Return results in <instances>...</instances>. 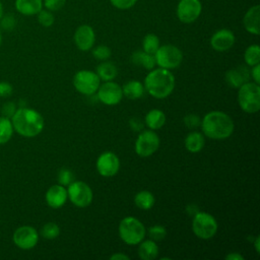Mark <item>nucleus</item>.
Here are the masks:
<instances>
[{
	"label": "nucleus",
	"instance_id": "obj_1",
	"mask_svg": "<svg viewBox=\"0 0 260 260\" xmlns=\"http://www.w3.org/2000/svg\"><path fill=\"white\" fill-rule=\"evenodd\" d=\"M200 125L204 135L214 140L229 138L235 128L232 118L221 111H211L207 113Z\"/></svg>",
	"mask_w": 260,
	"mask_h": 260
},
{
	"label": "nucleus",
	"instance_id": "obj_2",
	"mask_svg": "<svg viewBox=\"0 0 260 260\" xmlns=\"http://www.w3.org/2000/svg\"><path fill=\"white\" fill-rule=\"evenodd\" d=\"M13 130L24 137H35L44 128V119L36 110L20 108L11 118Z\"/></svg>",
	"mask_w": 260,
	"mask_h": 260
},
{
	"label": "nucleus",
	"instance_id": "obj_3",
	"mask_svg": "<svg viewBox=\"0 0 260 260\" xmlns=\"http://www.w3.org/2000/svg\"><path fill=\"white\" fill-rule=\"evenodd\" d=\"M175 87V77L170 70L157 68L151 70L144 79V88L155 99L169 96Z\"/></svg>",
	"mask_w": 260,
	"mask_h": 260
},
{
	"label": "nucleus",
	"instance_id": "obj_4",
	"mask_svg": "<svg viewBox=\"0 0 260 260\" xmlns=\"http://www.w3.org/2000/svg\"><path fill=\"white\" fill-rule=\"evenodd\" d=\"M118 231L121 240L131 246L138 245L146 233L143 223L134 216L124 217L119 223Z\"/></svg>",
	"mask_w": 260,
	"mask_h": 260
},
{
	"label": "nucleus",
	"instance_id": "obj_5",
	"mask_svg": "<svg viewBox=\"0 0 260 260\" xmlns=\"http://www.w3.org/2000/svg\"><path fill=\"white\" fill-rule=\"evenodd\" d=\"M238 102L240 108L249 114L257 113L260 109V86L255 82H245L239 87Z\"/></svg>",
	"mask_w": 260,
	"mask_h": 260
},
{
	"label": "nucleus",
	"instance_id": "obj_6",
	"mask_svg": "<svg viewBox=\"0 0 260 260\" xmlns=\"http://www.w3.org/2000/svg\"><path fill=\"white\" fill-rule=\"evenodd\" d=\"M192 231L197 238L208 240L216 234L217 222L211 214L198 211L194 214L192 220Z\"/></svg>",
	"mask_w": 260,
	"mask_h": 260
},
{
	"label": "nucleus",
	"instance_id": "obj_7",
	"mask_svg": "<svg viewBox=\"0 0 260 260\" xmlns=\"http://www.w3.org/2000/svg\"><path fill=\"white\" fill-rule=\"evenodd\" d=\"M155 64L160 68L168 70L175 69L180 66L183 60V54L181 50L174 45L159 46L154 54Z\"/></svg>",
	"mask_w": 260,
	"mask_h": 260
},
{
	"label": "nucleus",
	"instance_id": "obj_8",
	"mask_svg": "<svg viewBox=\"0 0 260 260\" xmlns=\"http://www.w3.org/2000/svg\"><path fill=\"white\" fill-rule=\"evenodd\" d=\"M101 83L98 74L90 70H80L73 77V85L75 89L85 95H91L96 92Z\"/></svg>",
	"mask_w": 260,
	"mask_h": 260
},
{
	"label": "nucleus",
	"instance_id": "obj_9",
	"mask_svg": "<svg viewBox=\"0 0 260 260\" xmlns=\"http://www.w3.org/2000/svg\"><path fill=\"white\" fill-rule=\"evenodd\" d=\"M67 195L69 200L77 207H86L92 201L91 188L82 181H73L68 185Z\"/></svg>",
	"mask_w": 260,
	"mask_h": 260
},
{
	"label": "nucleus",
	"instance_id": "obj_10",
	"mask_svg": "<svg viewBox=\"0 0 260 260\" xmlns=\"http://www.w3.org/2000/svg\"><path fill=\"white\" fill-rule=\"evenodd\" d=\"M159 146V137L151 129L143 130L135 141V152L141 157L152 155Z\"/></svg>",
	"mask_w": 260,
	"mask_h": 260
},
{
	"label": "nucleus",
	"instance_id": "obj_11",
	"mask_svg": "<svg viewBox=\"0 0 260 260\" xmlns=\"http://www.w3.org/2000/svg\"><path fill=\"white\" fill-rule=\"evenodd\" d=\"M201 11L200 0H180L176 8L177 17L184 23L194 22L200 16Z\"/></svg>",
	"mask_w": 260,
	"mask_h": 260
},
{
	"label": "nucleus",
	"instance_id": "obj_12",
	"mask_svg": "<svg viewBox=\"0 0 260 260\" xmlns=\"http://www.w3.org/2000/svg\"><path fill=\"white\" fill-rule=\"evenodd\" d=\"M99 100L107 106H115L119 104L123 96L122 87L112 80L105 81L98 88Z\"/></svg>",
	"mask_w": 260,
	"mask_h": 260
},
{
	"label": "nucleus",
	"instance_id": "obj_13",
	"mask_svg": "<svg viewBox=\"0 0 260 260\" xmlns=\"http://www.w3.org/2000/svg\"><path fill=\"white\" fill-rule=\"evenodd\" d=\"M39 241V235L35 228L30 225H22L16 229L13 234L14 244L23 250L34 248Z\"/></svg>",
	"mask_w": 260,
	"mask_h": 260
},
{
	"label": "nucleus",
	"instance_id": "obj_14",
	"mask_svg": "<svg viewBox=\"0 0 260 260\" xmlns=\"http://www.w3.org/2000/svg\"><path fill=\"white\" fill-rule=\"evenodd\" d=\"M120 169V159L112 151L103 152L96 159V170L103 177H113Z\"/></svg>",
	"mask_w": 260,
	"mask_h": 260
},
{
	"label": "nucleus",
	"instance_id": "obj_15",
	"mask_svg": "<svg viewBox=\"0 0 260 260\" xmlns=\"http://www.w3.org/2000/svg\"><path fill=\"white\" fill-rule=\"evenodd\" d=\"M95 41L93 28L88 24L78 26L74 32V43L80 51H88L92 48Z\"/></svg>",
	"mask_w": 260,
	"mask_h": 260
},
{
	"label": "nucleus",
	"instance_id": "obj_16",
	"mask_svg": "<svg viewBox=\"0 0 260 260\" xmlns=\"http://www.w3.org/2000/svg\"><path fill=\"white\" fill-rule=\"evenodd\" d=\"M235 41L236 38L232 30L228 28H221L212 35L210 39V45L213 50L217 52H224L234 46Z\"/></svg>",
	"mask_w": 260,
	"mask_h": 260
},
{
	"label": "nucleus",
	"instance_id": "obj_17",
	"mask_svg": "<svg viewBox=\"0 0 260 260\" xmlns=\"http://www.w3.org/2000/svg\"><path fill=\"white\" fill-rule=\"evenodd\" d=\"M68 198L67 190L62 185L51 186L46 193L47 204L52 208L62 207Z\"/></svg>",
	"mask_w": 260,
	"mask_h": 260
},
{
	"label": "nucleus",
	"instance_id": "obj_18",
	"mask_svg": "<svg viewBox=\"0 0 260 260\" xmlns=\"http://www.w3.org/2000/svg\"><path fill=\"white\" fill-rule=\"evenodd\" d=\"M260 6L254 5L250 7L244 15L243 24L245 29L255 36L260 34Z\"/></svg>",
	"mask_w": 260,
	"mask_h": 260
},
{
	"label": "nucleus",
	"instance_id": "obj_19",
	"mask_svg": "<svg viewBox=\"0 0 260 260\" xmlns=\"http://www.w3.org/2000/svg\"><path fill=\"white\" fill-rule=\"evenodd\" d=\"M249 80V71L246 67H238L226 71L225 81L226 83L235 88H239L243 83Z\"/></svg>",
	"mask_w": 260,
	"mask_h": 260
},
{
	"label": "nucleus",
	"instance_id": "obj_20",
	"mask_svg": "<svg viewBox=\"0 0 260 260\" xmlns=\"http://www.w3.org/2000/svg\"><path fill=\"white\" fill-rule=\"evenodd\" d=\"M43 7V0H15V8L23 15L38 14Z\"/></svg>",
	"mask_w": 260,
	"mask_h": 260
},
{
	"label": "nucleus",
	"instance_id": "obj_21",
	"mask_svg": "<svg viewBox=\"0 0 260 260\" xmlns=\"http://www.w3.org/2000/svg\"><path fill=\"white\" fill-rule=\"evenodd\" d=\"M138 247V256L142 260H153L158 255V247L155 244V241L149 239L141 241Z\"/></svg>",
	"mask_w": 260,
	"mask_h": 260
},
{
	"label": "nucleus",
	"instance_id": "obj_22",
	"mask_svg": "<svg viewBox=\"0 0 260 260\" xmlns=\"http://www.w3.org/2000/svg\"><path fill=\"white\" fill-rule=\"evenodd\" d=\"M204 143H205L204 136L202 135V133L197 132V131L190 132L185 138L186 149L193 153L199 152L203 148Z\"/></svg>",
	"mask_w": 260,
	"mask_h": 260
},
{
	"label": "nucleus",
	"instance_id": "obj_23",
	"mask_svg": "<svg viewBox=\"0 0 260 260\" xmlns=\"http://www.w3.org/2000/svg\"><path fill=\"white\" fill-rule=\"evenodd\" d=\"M131 61L136 66H141L145 69L151 70L154 68L155 65V59L154 55L145 53L142 51H135L131 56Z\"/></svg>",
	"mask_w": 260,
	"mask_h": 260
},
{
	"label": "nucleus",
	"instance_id": "obj_24",
	"mask_svg": "<svg viewBox=\"0 0 260 260\" xmlns=\"http://www.w3.org/2000/svg\"><path fill=\"white\" fill-rule=\"evenodd\" d=\"M144 85L138 80H130L126 82L122 88L123 94L130 100L140 99L144 94Z\"/></svg>",
	"mask_w": 260,
	"mask_h": 260
},
{
	"label": "nucleus",
	"instance_id": "obj_25",
	"mask_svg": "<svg viewBox=\"0 0 260 260\" xmlns=\"http://www.w3.org/2000/svg\"><path fill=\"white\" fill-rule=\"evenodd\" d=\"M166 123L165 113L158 109L150 110L145 116V124L151 130L161 128Z\"/></svg>",
	"mask_w": 260,
	"mask_h": 260
},
{
	"label": "nucleus",
	"instance_id": "obj_26",
	"mask_svg": "<svg viewBox=\"0 0 260 260\" xmlns=\"http://www.w3.org/2000/svg\"><path fill=\"white\" fill-rule=\"evenodd\" d=\"M95 73L98 74V76L100 77L101 80L110 81V80H113L117 76L118 69L114 63L105 61L96 67Z\"/></svg>",
	"mask_w": 260,
	"mask_h": 260
},
{
	"label": "nucleus",
	"instance_id": "obj_27",
	"mask_svg": "<svg viewBox=\"0 0 260 260\" xmlns=\"http://www.w3.org/2000/svg\"><path fill=\"white\" fill-rule=\"evenodd\" d=\"M154 196L151 192L143 190L138 192L134 197L135 205L143 210H148L154 205Z\"/></svg>",
	"mask_w": 260,
	"mask_h": 260
},
{
	"label": "nucleus",
	"instance_id": "obj_28",
	"mask_svg": "<svg viewBox=\"0 0 260 260\" xmlns=\"http://www.w3.org/2000/svg\"><path fill=\"white\" fill-rule=\"evenodd\" d=\"M13 134V126L10 119L0 117V144H4L10 140Z\"/></svg>",
	"mask_w": 260,
	"mask_h": 260
},
{
	"label": "nucleus",
	"instance_id": "obj_29",
	"mask_svg": "<svg viewBox=\"0 0 260 260\" xmlns=\"http://www.w3.org/2000/svg\"><path fill=\"white\" fill-rule=\"evenodd\" d=\"M159 48V39L154 34H147L142 41V49L145 53L154 55Z\"/></svg>",
	"mask_w": 260,
	"mask_h": 260
},
{
	"label": "nucleus",
	"instance_id": "obj_30",
	"mask_svg": "<svg viewBox=\"0 0 260 260\" xmlns=\"http://www.w3.org/2000/svg\"><path fill=\"white\" fill-rule=\"evenodd\" d=\"M244 59L246 64L251 67L256 64H259L260 63V47L258 45L249 46L244 53Z\"/></svg>",
	"mask_w": 260,
	"mask_h": 260
},
{
	"label": "nucleus",
	"instance_id": "obj_31",
	"mask_svg": "<svg viewBox=\"0 0 260 260\" xmlns=\"http://www.w3.org/2000/svg\"><path fill=\"white\" fill-rule=\"evenodd\" d=\"M60 234V229L57 223L55 222H47L43 225L41 230V235L43 238L48 240L56 239Z\"/></svg>",
	"mask_w": 260,
	"mask_h": 260
},
{
	"label": "nucleus",
	"instance_id": "obj_32",
	"mask_svg": "<svg viewBox=\"0 0 260 260\" xmlns=\"http://www.w3.org/2000/svg\"><path fill=\"white\" fill-rule=\"evenodd\" d=\"M148 236L153 241H161L166 238L167 231L162 225H159V224L152 225L148 230Z\"/></svg>",
	"mask_w": 260,
	"mask_h": 260
},
{
	"label": "nucleus",
	"instance_id": "obj_33",
	"mask_svg": "<svg viewBox=\"0 0 260 260\" xmlns=\"http://www.w3.org/2000/svg\"><path fill=\"white\" fill-rule=\"evenodd\" d=\"M38 20L40 22L41 25L45 26V27H49L51 26L54 21H55V17L52 13V11L50 10H41L39 13H38Z\"/></svg>",
	"mask_w": 260,
	"mask_h": 260
},
{
	"label": "nucleus",
	"instance_id": "obj_34",
	"mask_svg": "<svg viewBox=\"0 0 260 260\" xmlns=\"http://www.w3.org/2000/svg\"><path fill=\"white\" fill-rule=\"evenodd\" d=\"M111 49L108 46L105 45H100L96 46L93 50H92V56L98 59V60H102V61H106L107 59H109L111 57Z\"/></svg>",
	"mask_w": 260,
	"mask_h": 260
},
{
	"label": "nucleus",
	"instance_id": "obj_35",
	"mask_svg": "<svg viewBox=\"0 0 260 260\" xmlns=\"http://www.w3.org/2000/svg\"><path fill=\"white\" fill-rule=\"evenodd\" d=\"M58 181L62 186H68L70 183L74 181L73 173L68 169H62L58 173Z\"/></svg>",
	"mask_w": 260,
	"mask_h": 260
},
{
	"label": "nucleus",
	"instance_id": "obj_36",
	"mask_svg": "<svg viewBox=\"0 0 260 260\" xmlns=\"http://www.w3.org/2000/svg\"><path fill=\"white\" fill-rule=\"evenodd\" d=\"M110 2L117 9L126 10L133 7L136 4L137 0H110Z\"/></svg>",
	"mask_w": 260,
	"mask_h": 260
},
{
	"label": "nucleus",
	"instance_id": "obj_37",
	"mask_svg": "<svg viewBox=\"0 0 260 260\" xmlns=\"http://www.w3.org/2000/svg\"><path fill=\"white\" fill-rule=\"evenodd\" d=\"M16 112V105L12 102H6L1 107V114L3 117L11 119L14 113Z\"/></svg>",
	"mask_w": 260,
	"mask_h": 260
},
{
	"label": "nucleus",
	"instance_id": "obj_38",
	"mask_svg": "<svg viewBox=\"0 0 260 260\" xmlns=\"http://www.w3.org/2000/svg\"><path fill=\"white\" fill-rule=\"evenodd\" d=\"M66 0H44L43 5L50 11L60 10L65 5Z\"/></svg>",
	"mask_w": 260,
	"mask_h": 260
},
{
	"label": "nucleus",
	"instance_id": "obj_39",
	"mask_svg": "<svg viewBox=\"0 0 260 260\" xmlns=\"http://www.w3.org/2000/svg\"><path fill=\"white\" fill-rule=\"evenodd\" d=\"M184 124L190 128V129H193V128H196L198 127L200 124H201V121H200V118L195 115V114H189L187 116H185L184 118Z\"/></svg>",
	"mask_w": 260,
	"mask_h": 260
},
{
	"label": "nucleus",
	"instance_id": "obj_40",
	"mask_svg": "<svg viewBox=\"0 0 260 260\" xmlns=\"http://www.w3.org/2000/svg\"><path fill=\"white\" fill-rule=\"evenodd\" d=\"M12 86L5 81L0 82V96L2 98H7L12 93Z\"/></svg>",
	"mask_w": 260,
	"mask_h": 260
},
{
	"label": "nucleus",
	"instance_id": "obj_41",
	"mask_svg": "<svg viewBox=\"0 0 260 260\" xmlns=\"http://www.w3.org/2000/svg\"><path fill=\"white\" fill-rule=\"evenodd\" d=\"M251 75H252V78H253L254 82L259 84L260 83V65L259 64H256V65L252 66Z\"/></svg>",
	"mask_w": 260,
	"mask_h": 260
},
{
	"label": "nucleus",
	"instance_id": "obj_42",
	"mask_svg": "<svg viewBox=\"0 0 260 260\" xmlns=\"http://www.w3.org/2000/svg\"><path fill=\"white\" fill-rule=\"evenodd\" d=\"M130 126L132 127V129L134 131H140L143 128V125H142L141 121L139 119H136V118H133V119L130 120Z\"/></svg>",
	"mask_w": 260,
	"mask_h": 260
},
{
	"label": "nucleus",
	"instance_id": "obj_43",
	"mask_svg": "<svg viewBox=\"0 0 260 260\" xmlns=\"http://www.w3.org/2000/svg\"><path fill=\"white\" fill-rule=\"evenodd\" d=\"M225 259L228 260H243L244 259V257L241 255V254H239V253H235V252H233V253H230L229 255H226L225 256Z\"/></svg>",
	"mask_w": 260,
	"mask_h": 260
},
{
	"label": "nucleus",
	"instance_id": "obj_44",
	"mask_svg": "<svg viewBox=\"0 0 260 260\" xmlns=\"http://www.w3.org/2000/svg\"><path fill=\"white\" fill-rule=\"evenodd\" d=\"M110 259H111V260H122V259L128 260L129 257H128L127 255L123 254V253H115V254H113V255L110 257Z\"/></svg>",
	"mask_w": 260,
	"mask_h": 260
},
{
	"label": "nucleus",
	"instance_id": "obj_45",
	"mask_svg": "<svg viewBox=\"0 0 260 260\" xmlns=\"http://www.w3.org/2000/svg\"><path fill=\"white\" fill-rule=\"evenodd\" d=\"M259 245H260V238H259V237H257V238H256V240H255V242H254L255 250H256V252H257V253H259V251H260Z\"/></svg>",
	"mask_w": 260,
	"mask_h": 260
},
{
	"label": "nucleus",
	"instance_id": "obj_46",
	"mask_svg": "<svg viewBox=\"0 0 260 260\" xmlns=\"http://www.w3.org/2000/svg\"><path fill=\"white\" fill-rule=\"evenodd\" d=\"M2 16H3V6H2V3L0 1V19L2 18Z\"/></svg>",
	"mask_w": 260,
	"mask_h": 260
},
{
	"label": "nucleus",
	"instance_id": "obj_47",
	"mask_svg": "<svg viewBox=\"0 0 260 260\" xmlns=\"http://www.w3.org/2000/svg\"><path fill=\"white\" fill-rule=\"evenodd\" d=\"M1 43H2V36H1V32H0V46H1Z\"/></svg>",
	"mask_w": 260,
	"mask_h": 260
}]
</instances>
